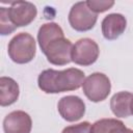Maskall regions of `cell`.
Returning a JSON list of instances; mask_svg holds the SVG:
<instances>
[{
	"mask_svg": "<svg viewBox=\"0 0 133 133\" xmlns=\"http://www.w3.org/2000/svg\"><path fill=\"white\" fill-rule=\"evenodd\" d=\"M82 88L88 100L91 102H101L110 94L111 83L105 74L94 73L85 78Z\"/></svg>",
	"mask_w": 133,
	"mask_h": 133,
	"instance_id": "obj_3",
	"label": "cell"
},
{
	"mask_svg": "<svg viewBox=\"0 0 133 133\" xmlns=\"http://www.w3.org/2000/svg\"><path fill=\"white\" fill-rule=\"evenodd\" d=\"M7 51L10 59L14 62L19 64L27 63L31 61L35 56V41L29 33H18L10 39Z\"/></svg>",
	"mask_w": 133,
	"mask_h": 133,
	"instance_id": "obj_2",
	"label": "cell"
},
{
	"mask_svg": "<svg viewBox=\"0 0 133 133\" xmlns=\"http://www.w3.org/2000/svg\"><path fill=\"white\" fill-rule=\"evenodd\" d=\"M90 127L88 122H82L77 125L65 127L61 133H90Z\"/></svg>",
	"mask_w": 133,
	"mask_h": 133,
	"instance_id": "obj_17",
	"label": "cell"
},
{
	"mask_svg": "<svg viewBox=\"0 0 133 133\" xmlns=\"http://www.w3.org/2000/svg\"><path fill=\"white\" fill-rule=\"evenodd\" d=\"M98 16L87 5L86 1L75 3L69 12V23L77 31L83 32L94 28Z\"/></svg>",
	"mask_w": 133,
	"mask_h": 133,
	"instance_id": "obj_4",
	"label": "cell"
},
{
	"mask_svg": "<svg viewBox=\"0 0 133 133\" xmlns=\"http://www.w3.org/2000/svg\"><path fill=\"white\" fill-rule=\"evenodd\" d=\"M132 132L133 131L130 130V129H128V128H126L125 125H121V126L112 129L110 133H132Z\"/></svg>",
	"mask_w": 133,
	"mask_h": 133,
	"instance_id": "obj_18",
	"label": "cell"
},
{
	"mask_svg": "<svg viewBox=\"0 0 133 133\" xmlns=\"http://www.w3.org/2000/svg\"><path fill=\"white\" fill-rule=\"evenodd\" d=\"M17 26L11 22L8 16V8L0 7V33L2 35L10 34L16 30Z\"/></svg>",
	"mask_w": 133,
	"mask_h": 133,
	"instance_id": "obj_15",
	"label": "cell"
},
{
	"mask_svg": "<svg viewBox=\"0 0 133 133\" xmlns=\"http://www.w3.org/2000/svg\"><path fill=\"white\" fill-rule=\"evenodd\" d=\"M36 15L37 9L35 5L28 1L11 2L10 7L8 8V16L17 27L29 25L35 19Z\"/></svg>",
	"mask_w": 133,
	"mask_h": 133,
	"instance_id": "obj_7",
	"label": "cell"
},
{
	"mask_svg": "<svg viewBox=\"0 0 133 133\" xmlns=\"http://www.w3.org/2000/svg\"><path fill=\"white\" fill-rule=\"evenodd\" d=\"M132 133H133V132H132Z\"/></svg>",
	"mask_w": 133,
	"mask_h": 133,
	"instance_id": "obj_20",
	"label": "cell"
},
{
	"mask_svg": "<svg viewBox=\"0 0 133 133\" xmlns=\"http://www.w3.org/2000/svg\"><path fill=\"white\" fill-rule=\"evenodd\" d=\"M127 26L126 18L121 14H110L102 21V33L106 39L113 41L123 34Z\"/></svg>",
	"mask_w": 133,
	"mask_h": 133,
	"instance_id": "obj_10",
	"label": "cell"
},
{
	"mask_svg": "<svg viewBox=\"0 0 133 133\" xmlns=\"http://www.w3.org/2000/svg\"><path fill=\"white\" fill-rule=\"evenodd\" d=\"M133 95L128 91H119L110 100V108L117 117H128L131 114V101Z\"/></svg>",
	"mask_w": 133,
	"mask_h": 133,
	"instance_id": "obj_11",
	"label": "cell"
},
{
	"mask_svg": "<svg viewBox=\"0 0 133 133\" xmlns=\"http://www.w3.org/2000/svg\"><path fill=\"white\" fill-rule=\"evenodd\" d=\"M32 127L31 117L22 110L8 113L3 121V129L5 133H30Z\"/></svg>",
	"mask_w": 133,
	"mask_h": 133,
	"instance_id": "obj_9",
	"label": "cell"
},
{
	"mask_svg": "<svg viewBox=\"0 0 133 133\" xmlns=\"http://www.w3.org/2000/svg\"><path fill=\"white\" fill-rule=\"evenodd\" d=\"M99 46L90 38H80L75 43L72 50V61L79 65H90L99 57Z\"/></svg>",
	"mask_w": 133,
	"mask_h": 133,
	"instance_id": "obj_6",
	"label": "cell"
},
{
	"mask_svg": "<svg viewBox=\"0 0 133 133\" xmlns=\"http://www.w3.org/2000/svg\"><path fill=\"white\" fill-rule=\"evenodd\" d=\"M84 73L75 68L63 71L53 69L43 71L37 78L38 87L47 94H58L78 89L84 82Z\"/></svg>",
	"mask_w": 133,
	"mask_h": 133,
	"instance_id": "obj_1",
	"label": "cell"
},
{
	"mask_svg": "<svg viewBox=\"0 0 133 133\" xmlns=\"http://www.w3.org/2000/svg\"><path fill=\"white\" fill-rule=\"evenodd\" d=\"M64 36L61 27L56 23H46L41 26L37 33V42L41 47V50H44L45 47L53 39Z\"/></svg>",
	"mask_w": 133,
	"mask_h": 133,
	"instance_id": "obj_13",
	"label": "cell"
},
{
	"mask_svg": "<svg viewBox=\"0 0 133 133\" xmlns=\"http://www.w3.org/2000/svg\"><path fill=\"white\" fill-rule=\"evenodd\" d=\"M124 125L123 122L115 118H102L94 123L90 127V133H110L112 129Z\"/></svg>",
	"mask_w": 133,
	"mask_h": 133,
	"instance_id": "obj_14",
	"label": "cell"
},
{
	"mask_svg": "<svg viewBox=\"0 0 133 133\" xmlns=\"http://www.w3.org/2000/svg\"><path fill=\"white\" fill-rule=\"evenodd\" d=\"M60 116L68 122L79 121L85 113V104L77 96H65L57 105Z\"/></svg>",
	"mask_w": 133,
	"mask_h": 133,
	"instance_id": "obj_8",
	"label": "cell"
},
{
	"mask_svg": "<svg viewBox=\"0 0 133 133\" xmlns=\"http://www.w3.org/2000/svg\"><path fill=\"white\" fill-rule=\"evenodd\" d=\"M88 7L96 14L104 12L111 8L114 5V1H96V0H88L86 1Z\"/></svg>",
	"mask_w": 133,
	"mask_h": 133,
	"instance_id": "obj_16",
	"label": "cell"
},
{
	"mask_svg": "<svg viewBox=\"0 0 133 133\" xmlns=\"http://www.w3.org/2000/svg\"><path fill=\"white\" fill-rule=\"evenodd\" d=\"M19 85L12 78H0V105L2 107L14 104L19 98Z\"/></svg>",
	"mask_w": 133,
	"mask_h": 133,
	"instance_id": "obj_12",
	"label": "cell"
},
{
	"mask_svg": "<svg viewBox=\"0 0 133 133\" xmlns=\"http://www.w3.org/2000/svg\"><path fill=\"white\" fill-rule=\"evenodd\" d=\"M73 46L74 45L70 39L64 36H60L51 41L42 51L50 63L55 65H64L72 61Z\"/></svg>",
	"mask_w": 133,
	"mask_h": 133,
	"instance_id": "obj_5",
	"label": "cell"
},
{
	"mask_svg": "<svg viewBox=\"0 0 133 133\" xmlns=\"http://www.w3.org/2000/svg\"><path fill=\"white\" fill-rule=\"evenodd\" d=\"M131 114H133V99L131 101Z\"/></svg>",
	"mask_w": 133,
	"mask_h": 133,
	"instance_id": "obj_19",
	"label": "cell"
}]
</instances>
